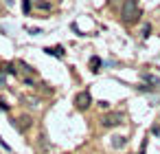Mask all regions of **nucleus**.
Instances as JSON below:
<instances>
[{
	"instance_id": "39448f33",
	"label": "nucleus",
	"mask_w": 160,
	"mask_h": 154,
	"mask_svg": "<svg viewBox=\"0 0 160 154\" xmlns=\"http://www.w3.org/2000/svg\"><path fill=\"white\" fill-rule=\"evenodd\" d=\"M99 66H101V60H99V57H90V71H92V73H99V71H101Z\"/></svg>"
},
{
	"instance_id": "20e7f679",
	"label": "nucleus",
	"mask_w": 160,
	"mask_h": 154,
	"mask_svg": "<svg viewBox=\"0 0 160 154\" xmlns=\"http://www.w3.org/2000/svg\"><path fill=\"white\" fill-rule=\"evenodd\" d=\"M46 53H48V55H55V57H64V49H62V46H48Z\"/></svg>"
},
{
	"instance_id": "f257e3e1",
	"label": "nucleus",
	"mask_w": 160,
	"mask_h": 154,
	"mask_svg": "<svg viewBox=\"0 0 160 154\" xmlns=\"http://www.w3.org/2000/svg\"><path fill=\"white\" fill-rule=\"evenodd\" d=\"M121 16L127 24H134L140 20V9H138V3L136 0H125L123 3V9H121Z\"/></svg>"
},
{
	"instance_id": "0eeeda50",
	"label": "nucleus",
	"mask_w": 160,
	"mask_h": 154,
	"mask_svg": "<svg viewBox=\"0 0 160 154\" xmlns=\"http://www.w3.org/2000/svg\"><path fill=\"white\" fill-rule=\"evenodd\" d=\"M29 125H31V117H22V119H20V123H18V128H20V130H27Z\"/></svg>"
},
{
	"instance_id": "6e6552de",
	"label": "nucleus",
	"mask_w": 160,
	"mask_h": 154,
	"mask_svg": "<svg viewBox=\"0 0 160 154\" xmlns=\"http://www.w3.org/2000/svg\"><path fill=\"white\" fill-rule=\"evenodd\" d=\"M22 11L24 13H31V0H22Z\"/></svg>"
},
{
	"instance_id": "f03ea898",
	"label": "nucleus",
	"mask_w": 160,
	"mask_h": 154,
	"mask_svg": "<svg viewBox=\"0 0 160 154\" xmlns=\"http://www.w3.org/2000/svg\"><path fill=\"white\" fill-rule=\"evenodd\" d=\"M90 104H92V97H90V93H88V90H81V93H77V95H75V106H77L79 110L90 108Z\"/></svg>"
},
{
	"instance_id": "423d86ee",
	"label": "nucleus",
	"mask_w": 160,
	"mask_h": 154,
	"mask_svg": "<svg viewBox=\"0 0 160 154\" xmlns=\"http://www.w3.org/2000/svg\"><path fill=\"white\" fill-rule=\"evenodd\" d=\"M112 145H114V147H125V145H127V139H125V136H114Z\"/></svg>"
},
{
	"instance_id": "9d476101",
	"label": "nucleus",
	"mask_w": 160,
	"mask_h": 154,
	"mask_svg": "<svg viewBox=\"0 0 160 154\" xmlns=\"http://www.w3.org/2000/svg\"><path fill=\"white\" fill-rule=\"evenodd\" d=\"M38 7H40V9H51V3H42V0H40Z\"/></svg>"
},
{
	"instance_id": "1a4fd4ad",
	"label": "nucleus",
	"mask_w": 160,
	"mask_h": 154,
	"mask_svg": "<svg viewBox=\"0 0 160 154\" xmlns=\"http://www.w3.org/2000/svg\"><path fill=\"white\" fill-rule=\"evenodd\" d=\"M149 33H151V27H149V24H145V27H142V38H147Z\"/></svg>"
},
{
	"instance_id": "7ed1b4c3",
	"label": "nucleus",
	"mask_w": 160,
	"mask_h": 154,
	"mask_svg": "<svg viewBox=\"0 0 160 154\" xmlns=\"http://www.w3.org/2000/svg\"><path fill=\"white\" fill-rule=\"evenodd\" d=\"M101 123H103L105 128H114V125H121V123H123V114H121V112H112V114H105V117L101 119Z\"/></svg>"
}]
</instances>
